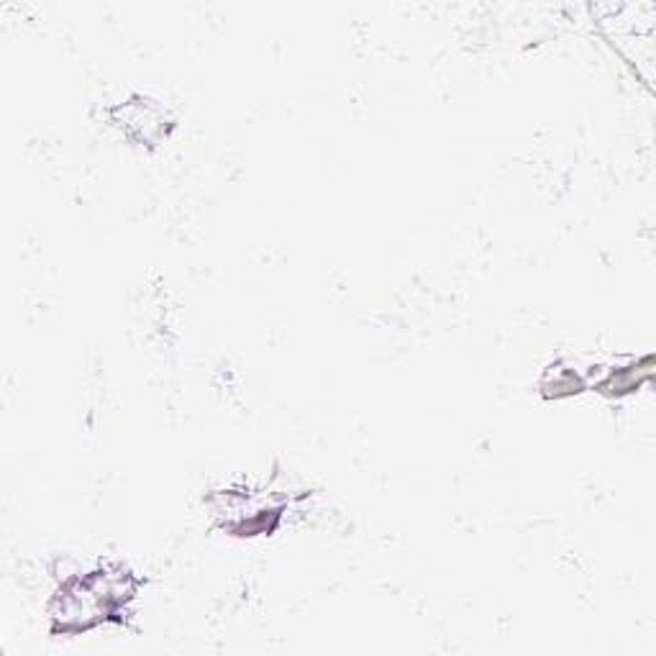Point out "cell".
Returning a JSON list of instances; mask_svg holds the SVG:
<instances>
[{
	"mask_svg": "<svg viewBox=\"0 0 656 656\" xmlns=\"http://www.w3.org/2000/svg\"><path fill=\"white\" fill-rule=\"evenodd\" d=\"M116 113L121 116V126H124L132 136H136V139L157 142L159 136H167L165 111L155 103L149 101L126 103L121 105Z\"/></svg>",
	"mask_w": 656,
	"mask_h": 656,
	"instance_id": "6da1fadb",
	"label": "cell"
}]
</instances>
